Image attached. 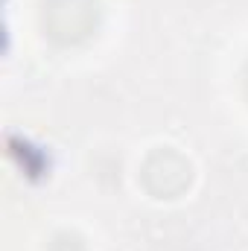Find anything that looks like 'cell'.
Instances as JSON below:
<instances>
[{
	"mask_svg": "<svg viewBox=\"0 0 248 251\" xmlns=\"http://www.w3.org/2000/svg\"><path fill=\"white\" fill-rule=\"evenodd\" d=\"M44 26L62 44L88 38L97 26V0H44Z\"/></svg>",
	"mask_w": 248,
	"mask_h": 251,
	"instance_id": "cell-1",
	"label": "cell"
}]
</instances>
